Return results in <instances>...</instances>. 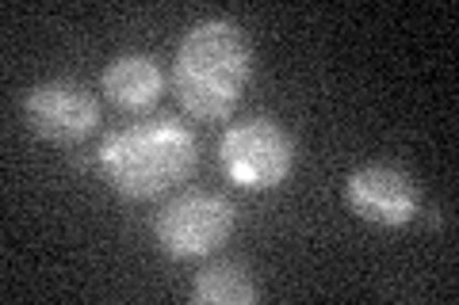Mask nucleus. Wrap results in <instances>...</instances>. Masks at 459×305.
<instances>
[{
  "label": "nucleus",
  "instance_id": "1",
  "mask_svg": "<svg viewBox=\"0 0 459 305\" xmlns=\"http://www.w3.org/2000/svg\"><path fill=\"white\" fill-rule=\"evenodd\" d=\"M253 77V50L241 27L226 16H211L188 27L172 57V92L180 107L199 123H222L241 104Z\"/></svg>",
  "mask_w": 459,
  "mask_h": 305
},
{
  "label": "nucleus",
  "instance_id": "2",
  "mask_svg": "<svg viewBox=\"0 0 459 305\" xmlns=\"http://www.w3.org/2000/svg\"><path fill=\"white\" fill-rule=\"evenodd\" d=\"M199 161L195 134L177 119L131 123L100 141L96 165L115 195L131 202H150L169 195L192 176Z\"/></svg>",
  "mask_w": 459,
  "mask_h": 305
},
{
  "label": "nucleus",
  "instance_id": "3",
  "mask_svg": "<svg viewBox=\"0 0 459 305\" xmlns=\"http://www.w3.org/2000/svg\"><path fill=\"white\" fill-rule=\"evenodd\" d=\"M299 145L291 130H283L268 114L241 119L219 138V168L241 191H276L291 180Z\"/></svg>",
  "mask_w": 459,
  "mask_h": 305
},
{
  "label": "nucleus",
  "instance_id": "4",
  "mask_svg": "<svg viewBox=\"0 0 459 305\" xmlns=\"http://www.w3.org/2000/svg\"><path fill=\"white\" fill-rule=\"evenodd\" d=\"M234 222H238V210L226 195L184 191V195H172L153 214V241L172 259H204L230 241Z\"/></svg>",
  "mask_w": 459,
  "mask_h": 305
},
{
  "label": "nucleus",
  "instance_id": "5",
  "mask_svg": "<svg viewBox=\"0 0 459 305\" xmlns=\"http://www.w3.org/2000/svg\"><path fill=\"white\" fill-rule=\"evenodd\" d=\"M23 123L47 145H81L100 126V99L77 80H39L23 96Z\"/></svg>",
  "mask_w": 459,
  "mask_h": 305
},
{
  "label": "nucleus",
  "instance_id": "6",
  "mask_svg": "<svg viewBox=\"0 0 459 305\" xmlns=\"http://www.w3.org/2000/svg\"><path fill=\"white\" fill-rule=\"evenodd\" d=\"M344 207L379 229H406L421 214V187L398 165H364L344 180Z\"/></svg>",
  "mask_w": 459,
  "mask_h": 305
},
{
  "label": "nucleus",
  "instance_id": "7",
  "mask_svg": "<svg viewBox=\"0 0 459 305\" xmlns=\"http://www.w3.org/2000/svg\"><path fill=\"white\" fill-rule=\"evenodd\" d=\"M100 89L123 111H150L165 92V69L153 54H119L108 62Z\"/></svg>",
  "mask_w": 459,
  "mask_h": 305
},
{
  "label": "nucleus",
  "instance_id": "8",
  "mask_svg": "<svg viewBox=\"0 0 459 305\" xmlns=\"http://www.w3.org/2000/svg\"><path fill=\"white\" fill-rule=\"evenodd\" d=\"M188 298L199 305H249L256 298V283L238 259H214L192 279Z\"/></svg>",
  "mask_w": 459,
  "mask_h": 305
}]
</instances>
